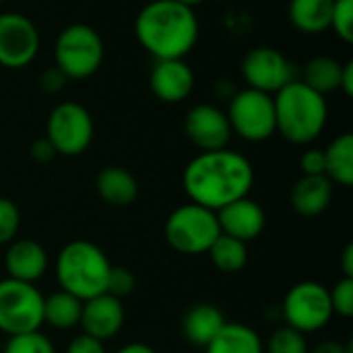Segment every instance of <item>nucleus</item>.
<instances>
[{"label":"nucleus","mask_w":353,"mask_h":353,"mask_svg":"<svg viewBox=\"0 0 353 353\" xmlns=\"http://www.w3.org/2000/svg\"><path fill=\"white\" fill-rule=\"evenodd\" d=\"M124 321H126V312H124L122 300L110 294H99L83 302L79 327L83 329L85 335L95 337L101 343H105L118 337V333L124 327Z\"/></svg>","instance_id":"14"},{"label":"nucleus","mask_w":353,"mask_h":353,"mask_svg":"<svg viewBox=\"0 0 353 353\" xmlns=\"http://www.w3.org/2000/svg\"><path fill=\"white\" fill-rule=\"evenodd\" d=\"M39 31L35 23L21 12L0 14V66L21 70L29 66L39 52Z\"/></svg>","instance_id":"12"},{"label":"nucleus","mask_w":353,"mask_h":353,"mask_svg":"<svg viewBox=\"0 0 353 353\" xmlns=\"http://www.w3.org/2000/svg\"><path fill=\"white\" fill-rule=\"evenodd\" d=\"M240 72L246 81V87L269 95H275L296 79V70L290 58L277 48L269 46H259L246 52L240 64Z\"/></svg>","instance_id":"11"},{"label":"nucleus","mask_w":353,"mask_h":353,"mask_svg":"<svg viewBox=\"0 0 353 353\" xmlns=\"http://www.w3.org/2000/svg\"><path fill=\"white\" fill-rule=\"evenodd\" d=\"M265 353H310L306 335L283 325L273 331L269 341L265 343Z\"/></svg>","instance_id":"27"},{"label":"nucleus","mask_w":353,"mask_h":353,"mask_svg":"<svg viewBox=\"0 0 353 353\" xmlns=\"http://www.w3.org/2000/svg\"><path fill=\"white\" fill-rule=\"evenodd\" d=\"M95 190L103 203L112 207H128L139 196V182L126 168L108 165L95 178Z\"/></svg>","instance_id":"19"},{"label":"nucleus","mask_w":353,"mask_h":353,"mask_svg":"<svg viewBox=\"0 0 353 353\" xmlns=\"http://www.w3.org/2000/svg\"><path fill=\"white\" fill-rule=\"evenodd\" d=\"M292 207L302 217L323 215L333 201V182L323 176H302L292 188Z\"/></svg>","instance_id":"18"},{"label":"nucleus","mask_w":353,"mask_h":353,"mask_svg":"<svg viewBox=\"0 0 353 353\" xmlns=\"http://www.w3.org/2000/svg\"><path fill=\"white\" fill-rule=\"evenodd\" d=\"M325 151V176L343 188L353 186V134L343 132Z\"/></svg>","instance_id":"23"},{"label":"nucleus","mask_w":353,"mask_h":353,"mask_svg":"<svg viewBox=\"0 0 353 353\" xmlns=\"http://www.w3.org/2000/svg\"><path fill=\"white\" fill-rule=\"evenodd\" d=\"M83 302L66 292H56L43 298V325L56 331H70L81 323Z\"/></svg>","instance_id":"24"},{"label":"nucleus","mask_w":353,"mask_h":353,"mask_svg":"<svg viewBox=\"0 0 353 353\" xmlns=\"http://www.w3.org/2000/svg\"><path fill=\"white\" fill-rule=\"evenodd\" d=\"M151 93L163 103H180L194 89V72L184 58L155 60L149 74Z\"/></svg>","instance_id":"15"},{"label":"nucleus","mask_w":353,"mask_h":353,"mask_svg":"<svg viewBox=\"0 0 353 353\" xmlns=\"http://www.w3.org/2000/svg\"><path fill=\"white\" fill-rule=\"evenodd\" d=\"M302 176H323L325 174V151L323 149H306L300 157Z\"/></svg>","instance_id":"34"},{"label":"nucleus","mask_w":353,"mask_h":353,"mask_svg":"<svg viewBox=\"0 0 353 353\" xmlns=\"http://www.w3.org/2000/svg\"><path fill=\"white\" fill-rule=\"evenodd\" d=\"M95 124L89 110L77 101H62L52 108L46 122V139L56 155L77 157L91 147Z\"/></svg>","instance_id":"10"},{"label":"nucleus","mask_w":353,"mask_h":353,"mask_svg":"<svg viewBox=\"0 0 353 353\" xmlns=\"http://www.w3.org/2000/svg\"><path fill=\"white\" fill-rule=\"evenodd\" d=\"M43 298L35 283L0 279V333L14 337L39 331L43 325Z\"/></svg>","instance_id":"7"},{"label":"nucleus","mask_w":353,"mask_h":353,"mask_svg":"<svg viewBox=\"0 0 353 353\" xmlns=\"http://www.w3.org/2000/svg\"><path fill=\"white\" fill-rule=\"evenodd\" d=\"M275 128L294 145L314 143L327 126L329 105L325 95L294 79L273 95Z\"/></svg>","instance_id":"3"},{"label":"nucleus","mask_w":353,"mask_h":353,"mask_svg":"<svg viewBox=\"0 0 353 353\" xmlns=\"http://www.w3.org/2000/svg\"><path fill=\"white\" fill-rule=\"evenodd\" d=\"M341 68H343V64L337 58H331V56H314L304 66L302 83L308 85L310 89H314L321 95L333 93V91L339 89Z\"/></svg>","instance_id":"25"},{"label":"nucleus","mask_w":353,"mask_h":353,"mask_svg":"<svg viewBox=\"0 0 353 353\" xmlns=\"http://www.w3.org/2000/svg\"><path fill=\"white\" fill-rule=\"evenodd\" d=\"M54 157H56V151H54L52 143L46 137L33 141V145H31V159L33 161H37V163H50Z\"/></svg>","instance_id":"36"},{"label":"nucleus","mask_w":353,"mask_h":353,"mask_svg":"<svg viewBox=\"0 0 353 353\" xmlns=\"http://www.w3.org/2000/svg\"><path fill=\"white\" fill-rule=\"evenodd\" d=\"M66 74L54 64V66H50V68H46L41 74H39V79H37V85H39V89L41 91H46V93H50V95H54V93H60L62 89H64V85H66Z\"/></svg>","instance_id":"33"},{"label":"nucleus","mask_w":353,"mask_h":353,"mask_svg":"<svg viewBox=\"0 0 353 353\" xmlns=\"http://www.w3.org/2000/svg\"><path fill=\"white\" fill-rule=\"evenodd\" d=\"M64 353H105V343H101L95 337H89L85 333L72 337L66 345Z\"/></svg>","instance_id":"35"},{"label":"nucleus","mask_w":353,"mask_h":353,"mask_svg":"<svg viewBox=\"0 0 353 353\" xmlns=\"http://www.w3.org/2000/svg\"><path fill=\"white\" fill-rule=\"evenodd\" d=\"M2 353H56V345L46 333L31 331V333L8 337L2 347Z\"/></svg>","instance_id":"28"},{"label":"nucleus","mask_w":353,"mask_h":353,"mask_svg":"<svg viewBox=\"0 0 353 353\" xmlns=\"http://www.w3.org/2000/svg\"><path fill=\"white\" fill-rule=\"evenodd\" d=\"M174 2L184 4V6H188V8H194V6H199V4H203V2H207V0H174Z\"/></svg>","instance_id":"41"},{"label":"nucleus","mask_w":353,"mask_h":353,"mask_svg":"<svg viewBox=\"0 0 353 353\" xmlns=\"http://www.w3.org/2000/svg\"><path fill=\"white\" fill-rule=\"evenodd\" d=\"M205 353H265L261 335L244 323H225Z\"/></svg>","instance_id":"21"},{"label":"nucleus","mask_w":353,"mask_h":353,"mask_svg":"<svg viewBox=\"0 0 353 353\" xmlns=\"http://www.w3.org/2000/svg\"><path fill=\"white\" fill-rule=\"evenodd\" d=\"M207 254H209L213 267L228 275L240 273L248 263V246L236 238L225 236V234L217 236V240L211 244Z\"/></svg>","instance_id":"26"},{"label":"nucleus","mask_w":353,"mask_h":353,"mask_svg":"<svg viewBox=\"0 0 353 353\" xmlns=\"http://www.w3.org/2000/svg\"><path fill=\"white\" fill-rule=\"evenodd\" d=\"M21 228V211L10 201L0 196V246L10 244Z\"/></svg>","instance_id":"31"},{"label":"nucleus","mask_w":353,"mask_h":353,"mask_svg":"<svg viewBox=\"0 0 353 353\" xmlns=\"http://www.w3.org/2000/svg\"><path fill=\"white\" fill-rule=\"evenodd\" d=\"M103 39L87 23L66 25L54 43V64L70 81H83L93 77L103 62Z\"/></svg>","instance_id":"5"},{"label":"nucleus","mask_w":353,"mask_h":353,"mask_svg":"<svg viewBox=\"0 0 353 353\" xmlns=\"http://www.w3.org/2000/svg\"><path fill=\"white\" fill-rule=\"evenodd\" d=\"M333 0H290L288 17L292 25L306 35H319L331 29Z\"/></svg>","instance_id":"22"},{"label":"nucleus","mask_w":353,"mask_h":353,"mask_svg":"<svg viewBox=\"0 0 353 353\" xmlns=\"http://www.w3.org/2000/svg\"><path fill=\"white\" fill-rule=\"evenodd\" d=\"M225 116L232 134H238L248 143H263L277 132L273 95L250 87L240 89L230 97Z\"/></svg>","instance_id":"8"},{"label":"nucleus","mask_w":353,"mask_h":353,"mask_svg":"<svg viewBox=\"0 0 353 353\" xmlns=\"http://www.w3.org/2000/svg\"><path fill=\"white\" fill-rule=\"evenodd\" d=\"M134 35L155 60L184 58L199 41V19L174 0H149L134 19Z\"/></svg>","instance_id":"2"},{"label":"nucleus","mask_w":353,"mask_h":353,"mask_svg":"<svg viewBox=\"0 0 353 353\" xmlns=\"http://www.w3.org/2000/svg\"><path fill=\"white\" fill-rule=\"evenodd\" d=\"M225 316L223 312L215 306V304H196L192 306L184 319H182V333L186 337L188 343L196 345V347H207L211 343V339L221 331V327L225 325Z\"/></svg>","instance_id":"20"},{"label":"nucleus","mask_w":353,"mask_h":353,"mask_svg":"<svg viewBox=\"0 0 353 353\" xmlns=\"http://www.w3.org/2000/svg\"><path fill=\"white\" fill-rule=\"evenodd\" d=\"M310 353H353V345L352 341H347L345 345L339 341H323Z\"/></svg>","instance_id":"38"},{"label":"nucleus","mask_w":353,"mask_h":353,"mask_svg":"<svg viewBox=\"0 0 353 353\" xmlns=\"http://www.w3.org/2000/svg\"><path fill=\"white\" fill-rule=\"evenodd\" d=\"M116 353H157L151 345H147V343H141V341H132V343H126V345H122L120 350Z\"/></svg>","instance_id":"40"},{"label":"nucleus","mask_w":353,"mask_h":353,"mask_svg":"<svg viewBox=\"0 0 353 353\" xmlns=\"http://www.w3.org/2000/svg\"><path fill=\"white\" fill-rule=\"evenodd\" d=\"M217 221H219L221 234L248 244L263 234L267 215H265V209L256 201L244 196L219 209Z\"/></svg>","instance_id":"16"},{"label":"nucleus","mask_w":353,"mask_h":353,"mask_svg":"<svg viewBox=\"0 0 353 353\" xmlns=\"http://www.w3.org/2000/svg\"><path fill=\"white\" fill-rule=\"evenodd\" d=\"M329 298H331V308L333 314L341 319H352L353 316V279L341 277L333 288H329Z\"/></svg>","instance_id":"30"},{"label":"nucleus","mask_w":353,"mask_h":353,"mask_svg":"<svg viewBox=\"0 0 353 353\" xmlns=\"http://www.w3.org/2000/svg\"><path fill=\"white\" fill-rule=\"evenodd\" d=\"M339 91H343L345 97H353V60H347L341 68V83Z\"/></svg>","instance_id":"37"},{"label":"nucleus","mask_w":353,"mask_h":353,"mask_svg":"<svg viewBox=\"0 0 353 353\" xmlns=\"http://www.w3.org/2000/svg\"><path fill=\"white\" fill-rule=\"evenodd\" d=\"M331 29L345 43L353 41V0H333Z\"/></svg>","instance_id":"29"},{"label":"nucleus","mask_w":353,"mask_h":353,"mask_svg":"<svg viewBox=\"0 0 353 353\" xmlns=\"http://www.w3.org/2000/svg\"><path fill=\"white\" fill-rule=\"evenodd\" d=\"M184 134L199 151L225 149L232 139L228 116L213 103H199L184 118Z\"/></svg>","instance_id":"13"},{"label":"nucleus","mask_w":353,"mask_h":353,"mask_svg":"<svg viewBox=\"0 0 353 353\" xmlns=\"http://www.w3.org/2000/svg\"><path fill=\"white\" fill-rule=\"evenodd\" d=\"M4 2H8V0H0V4H4Z\"/></svg>","instance_id":"42"},{"label":"nucleus","mask_w":353,"mask_h":353,"mask_svg":"<svg viewBox=\"0 0 353 353\" xmlns=\"http://www.w3.org/2000/svg\"><path fill=\"white\" fill-rule=\"evenodd\" d=\"M4 269L10 279L35 283L50 269L48 250L39 242L29 238L12 240L4 254Z\"/></svg>","instance_id":"17"},{"label":"nucleus","mask_w":353,"mask_h":353,"mask_svg":"<svg viewBox=\"0 0 353 353\" xmlns=\"http://www.w3.org/2000/svg\"><path fill=\"white\" fill-rule=\"evenodd\" d=\"M219 234L221 230L217 213L194 203H186L174 209L163 225V236L170 248L188 256L207 254Z\"/></svg>","instance_id":"6"},{"label":"nucleus","mask_w":353,"mask_h":353,"mask_svg":"<svg viewBox=\"0 0 353 353\" xmlns=\"http://www.w3.org/2000/svg\"><path fill=\"white\" fill-rule=\"evenodd\" d=\"M254 186L250 159L232 149L201 151L190 159L182 174V188L190 203L211 211L248 196Z\"/></svg>","instance_id":"1"},{"label":"nucleus","mask_w":353,"mask_h":353,"mask_svg":"<svg viewBox=\"0 0 353 353\" xmlns=\"http://www.w3.org/2000/svg\"><path fill=\"white\" fill-rule=\"evenodd\" d=\"M341 271L343 277L353 279V244H347L341 252Z\"/></svg>","instance_id":"39"},{"label":"nucleus","mask_w":353,"mask_h":353,"mask_svg":"<svg viewBox=\"0 0 353 353\" xmlns=\"http://www.w3.org/2000/svg\"><path fill=\"white\" fill-rule=\"evenodd\" d=\"M134 285H137V277H134V273H132L130 269H126V267H114V265H112L110 277H108V290H105V294H110V296L122 300V298H126V296L132 294Z\"/></svg>","instance_id":"32"},{"label":"nucleus","mask_w":353,"mask_h":353,"mask_svg":"<svg viewBox=\"0 0 353 353\" xmlns=\"http://www.w3.org/2000/svg\"><path fill=\"white\" fill-rule=\"evenodd\" d=\"M281 314L288 327L302 335L319 333L333 321L329 288L319 281H300L283 298Z\"/></svg>","instance_id":"9"},{"label":"nucleus","mask_w":353,"mask_h":353,"mask_svg":"<svg viewBox=\"0 0 353 353\" xmlns=\"http://www.w3.org/2000/svg\"><path fill=\"white\" fill-rule=\"evenodd\" d=\"M112 263L105 252L89 240H72L56 256V279L62 292L87 302L108 290Z\"/></svg>","instance_id":"4"}]
</instances>
